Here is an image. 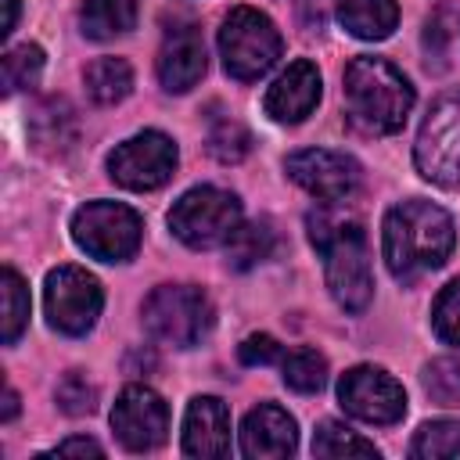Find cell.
Here are the masks:
<instances>
[{"label":"cell","instance_id":"cell-1","mask_svg":"<svg viewBox=\"0 0 460 460\" xmlns=\"http://www.w3.org/2000/svg\"><path fill=\"white\" fill-rule=\"evenodd\" d=\"M453 244H456V234H453L449 212L424 198L392 205L385 216V226H381L385 266L402 284H413L417 277L446 266Z\"/></svg>","mask_w":460,"mask_h":460},{"label":"cell","instance_id":"cell-2","mask_svg":"<svg viewBox=\"0 0 460 460\" xmlns=\"http://www.w3.org/2000/svg\"><path fill=\"white\" fill-rule=\"evenodd\" d=\"M309 241L323 252V273H327L331 298L349 313H363L374 295L363 226L356 219L331 216L327 208H320L309 216Z\"/></svg>","mask_w":460,"mask_h":460},{"label":"cell","instance_id":"cell-3","mask_svg":"<svg viewBox=\"0 0 460 460\" xmlns=\"http://www.w3.org/2000/svg\"><path fill=\"white\" fill-rule=\"evenodd\" d=\"M345 104L359 129L381 133V137L399 133L413 108V86L385 58L363 54V58H352L345 68Z\"/></svg>","mask_w":460,"mask_h":460},{"label":"cell","instance_id":"cell-4","mask_svg":"<svg viewBox=\"0 0 460 460\" xmlns=\"http://www.w3.org/2000/svg\"><path fill=\"white\" fill-rule=\"evenodd\" d=\"M216 323L212 302L194 284H162L144 302V327L155 341L172 349H190L208 338Z\"/></svg>","mask_w":460,"mask_h":460},{"label":"cell","instance_id":"cell-5","mask_svg":"<svg viewBox=\"0 0 460 460\" xmlns=\"http://www.w3.org/2000/svg\"><path fill=\"white\" fill-rule=\"evenodd\" d=\"M219 58L234 79H259L280 58V32L262 11L234 7L219 25Z\"/></svg>","mask_w":460,"mask_h":460},{"label":"cell","instance_id":"cell-6","mask_svg":"<svg viewBox=\"0 0 460 460\" xmlns=\"http://www.w3.org/2000/svg\"><path fill=\"white\" fill-rule=\"evenodd\" d=\"M241 226V201L223 187H190L169 212V230L187 248H219Z\"/></svg>","mask_w":460,"mask_h":460},{"label":"cell","instance_id":"cell-7","mask_svg":"<svg viewBox=\"0 0 460 460\" xmlns=\"http://www.w3.org/2000/svg\"><path fill=\"white\" fill-rule=\"evenodd\" d=\"M417 172L438 187H460V86L435 97L428 108L417 144Z\"/></svg>","mask_w":460,"mask_h":460},{"label":"cell","instance_id":"cell-8","mask_svg":"<svg viewBox=\"0 0 460 460\" xmlns=\"http://www.w3.org/2000/svg\"><path fill=\"white\" fill-rule=\"evenodd\" d=\"M140 216L122 201H86L72 216V241L101 262H126L140 248Z\"/></svg>","mask_w":460,"mask_h":460},{"label":"cell","instance_id":"cell-9","mask_svg":"<svg viewBox=\"0 0 460 460\" xmlns=\"http://www.w3.org/2000/svg\"><path fill=\"white\" fill-rule=\"evenodd\" d=\"M101 305H104V291H101L97 277L86 273L83 266H58L47 273L43 309H47V320L54 331L72 334V338L86 334L97 323Z\"/></svg>","mask_w":460,"mask_h":460},{"label":"cell","instance_id":"cell-10","mask_svg":"<svg viewBox=\"0 0 460 460\" xmlns=\"http://www.w3.org/2000/svg\"><path fill=\"white\" fill-rule=\"evenodd\" d=\"M172 172H176V144L158 129H144L122 140L108 155V176L126 190H155Z\"/></svg>","mask_w":460,"mask_h":460},{"label":"cell","instance_id":"cell-11","mask_svg":"<svg viewBox=\"0 0 460 460\" xmlns=\"http://www.w3.org/2000/svg\"><path fill=\"white\" fill-rule=\"evenodd\" d=\"M338 399L345 413L367 424H395L406 413V392L402 385L381 370V367H352L338 381Z\"/></svg>","mask_w":460,"mask_h":460},{"label":"cell","instance_id":"cell-12","mask_svg":"<svg viewBox=\"0 0 460 460\" xmlns=\"http://www.w3.org/2000/svg\"><path fill=\"white\" fill-rule=\"evenodd\" d=\"M111 428L129 453L158 449L169 431V406L147 385H126L111 406Z\"/></svg>","mask_w":460,"mask_h":460},{"label":"cell","instance_id":"cell-13","mask_svg":"<svg viewBox=\"0 0 460 460\" xmlns=\"http://www.w3.org/2000/svg\"><path fill=\"white\" fill-rule=\"evenodd\" d=\"M284 169L302 190H309L320 201H345L359 187V165L345 151L305 147V151L288 155Z\"/></svg>","mask_w":460,"mask_h":460},{"label":"cell","instance_id":"cell-14","mask_svg":"<svg viewBox=\"0 0 460 460\" xmlns=\"http://www.w3.org/2000/svg\"><path fill=\"white\" fill-rule=\"evenodd\" d=\"M298 449V428L277 402H259L241 420V453L252 460H280Z\"/></svg>","mask_w":460,"mask_h":460},{"label":"cell","instance_id":"cell-15","mask_svg":"<svg viewBox=\"0 0 460 460\" xmlns=\"http://www.w3.org/2000/svg\"><path fill=\"white\" fill-rule=\"evenodd\" d=\"M316 101H320V72H316L313 61L298 58V61H291V65L270 83L262 104H266V115H270L273 122L291 126V122H302V119L316 108Z\"/></svg>","mask_w":460,"mask_h":460},{"label":"cell","instance_id":"cell-16","mask_svg":"<svg viewBox=\"0 0 460 460\" xmlns=\"http://www.w3.org/2000/svg\"><path fill=\"white\" fill-rule=\"evenodd\" d=\"M183 453L216 460L230 453V410L216 395H194L183 413Z\"/></svg>","mask_w":460,"mask_h":460},{"label":"cell","instance_id":"cell-17","mask_svg":"<svg viewBox=\"0 0 460 460\" xmlns=\"http://www.w3.org/2000/svg\"><path fill=\"white\" fill-rule=\"evenodd\" d=\"M205 75V40L194 25H176L165 32L158 50V83L169 93H187Z\"/></svg>","mask_w":460,"mask_h":460},{"label":"cell","instance_id":"cell-18","mask_svg":"<svg viewBox=\"0 0 460 460\" xmlns=\"http://www.w3.org/2000/svg\"><path fill=\"white\" fill-rule=\"evenodd\" d=\"M334 7H338V22L356 40H385L399 25L395 0H334Z\"/></svg>","mask_w":460,"mask_h":460},{"label":"cell","instance_id":"cell-19","mask_svg":"<svg viewBox=\"0 0 460 460\" xmlns=\"http://www.w3.org/2000/svg\"><path fill=\"white\" fill-rule=\"evenodd\" d=\"M79 18L90 40H111L137 25V0H83Z\"/></svg>","mask_w":460,"mask_h":460},{"label":"cell","instance_id":"cell-20","mask_svg":"<svg viewBox=\"0 0 460 460\" xmlns=\"http://www.w3.org/2000/svg\"><path fill=\"white\" fill-rule=\"evenodd\" d=\"M86 93L93 104H119L133 90V68L122 58H97L86 65Z\"/></svg>","mask_w":460,"mask_h":460},{"label":"cell","instance_id":"cell-21","mask_svg":"<svg viewBox=\"0 0 460 460\" xmlns=\"http://www.w3.org/2000/svg\"><path fill=\"white\" fill-rule=\"evenodd\" d=\"M0 323H4V345H14L29 323V288L25 280L7 266L0 273Z\"/></svg>","mask_w":460,"mask_h":460},{"label":"cell","instance_id":"cell-22","mask_svg":"<svg viewBox=\"0 0 460 460\" xmlns=\"http://www.w3.org/2000/svg\"><path fill=\"white\" fill-rule=\"evenodd\" d=\"M273 248V230L266 223H241L234 230V237L226 241V266L234 270H248L255 262H262Z\"/></svg>","mask_w":460,"mask_h":460},{"label":"cell","instance_id":"cell-23","mask_svg":"<svg viewBox=\"0 0 460 460\" xmlns=\"http://www.w3.org/2000/svg\"><path fill=\"white\" fill-rule=\"evenodd\" d=\"M280 377L288 388L309 395V392H320L323 381H327V359L316 352V349H295L280 359Z\"/></svg>","mask_w":460,"mask_h":460},{"label":"cell","instance_id":"cell-24","mask_svg":"<svg viewBox=\"0 0 460 460\" xmlns=\"http://www.w3.org/2000/svg\"><path fill=\"white\" fill-rule=\"evenodd\" d=\"M410 453L417 460H446L460 456V420H428L417 428Z\"/></svg>","mask_w":460,"mask_h":460},{"label":"cell","instance_id":"cell-25","mask_svg":"<svg viewBox=\"0 0 460 460\" xmlns=\"http://www.w3.org/2000/svg\"><path fill=\"white\" fill-rule=\"evenodd\" d=\"M40 72H43V50L36 43H18L4 54V65H0V79H4V93H18V90H29L40 83Z\"/></svg>","mask_w":460,"mask_h":460},{"label":"cell","instance_id":"cell-26","mask_svg":"<svg viewBox=\"0 0 460 460\" xmlns=\"http://www.w3.org/2000/svg\"><path fill=\"white\" fill-rule=\"evenodd\" d=\"M313 453L316 456H377V446L338 420H323L313 435Z\"/></svg>","mask_w":460,"mask_h":460},{"label":"cell","instance_id":"cell-27","mask_svg":"<svg viewBox=\"0 0 460 460\" xmlns=\"http://www.w3.org/2000/svg\"><path fill=\"white\" fill-rule=\"evenodd\" d=\"M208 151L219 158V162H241L248 151H252V133L237 122V119H216L212 129H208Z\"/></svg>","mask_w":460,"mask_h":460},{"label":"cell","instance_id":"cell-28","mask_svg":"<svg viewBox=\"0 0 460 460\" xmlns=\"http://www.w3.org/2000/svg\"><path fill=\"white\" fill-rule=\"evenodd\" d=\"M420 381H424V392L438 406H460V363L456 359H431Z\"/></svg>","mask_w":460,"mask_h":460},{"label":"cell","instance_id":"cell-29","mask_svg":"<svg viewBox=\"0 0 460 460\" xmlns=\"http://www.w3.org/2000/svg\"><path fill=\"white\" fill-rule=\"evenodd\" d=\"M431 327L446 345H460V277L438 291L431 305Z\"/></svg>","mask_w":460,"mask_h":460},{"label":"cell","instance_id":"cell-30","mask_svg":"<svg viewBox=\"0 0 460 460\" xmlns=\"http://www.w3.org/2000/svg\"><path fill=\"white\" fill-rule=\"evenodd\" d=\"M58 402H61V410L72 413V417L90 413V410H93V385H90L79 370H72V374H65V381L58 385Z\"/></svg>","mask_w":460,"mask_h":460},{"label":"cell","instance_id":"cell-31","mask_svg":"<svg viewBox=\"0 0 460 460\" xmlns=\"http://www.w3.org/2000/svg\"><path fill=\"white\" fill-rule=\"evenodd\" d=\"M241 363L244 367H266V363H277L280 359V341L273 334H248L237 349Z\"/></svg>","mask_w":460,"mask_h":460},{"label":"cell","instance_id":"cell-32","mask_svg":"<svg viewBox=\"0 0 460 460\" xmlns=\"http://www.w3.org/2000/svg\"><path fill=\"white\" fill-rule=\"evenodd\" d=\"M54 456H104V449H101V442H93V438H65V442H58L54 449H50Z\"/></svg>","mask_w":460,"mask_h":460},{"label":"cell","instance_id":"cell-33","mask_svg":"<svg viewBox=\"0 0 460 460\" xmlns=\"http://www.w3.org/2000/svg\"><path fill=\"white\" fill-rule=\"evenodd\" d=\"M14 413H18V395H14V388H7V392H4V413H0V417L11 420Z\"/></svg>","mask_w":460,"mask_h":460},{"label":"cell","instance_id":"cell-34","mask_svg":"<svg viewBox=\"0 0 460 460\" xmlns=\"http://www.w3.org/2000/svg\"><path fill=\"white\" fill-rule=\"evenodd\" d=\"M18 22V0H7V18H4V32H11Z\"/></svg>","mask_w":460,"mask_h":460}]
</instances>
